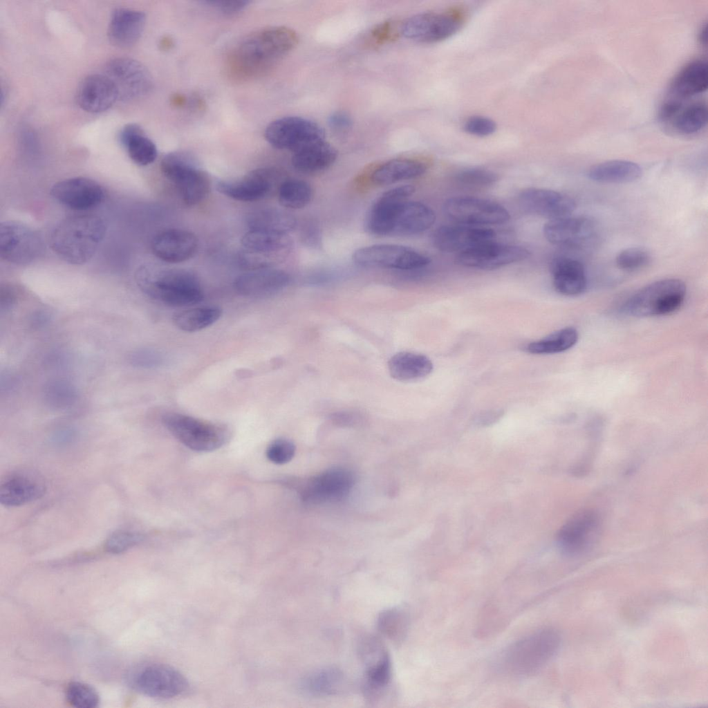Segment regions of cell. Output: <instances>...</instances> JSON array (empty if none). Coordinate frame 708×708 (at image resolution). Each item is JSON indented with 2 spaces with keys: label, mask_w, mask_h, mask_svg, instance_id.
Instances as JSON below:
<instances>
[{
  "label": "cell",
  "mask_w": 708,
  "mask_h": 708,
  "mask_svg": "<svg viewBox=\"0 0 708 708\" xmlns=\"http://www.w3.org/2000/svg\"><path fill=\"white\" fill-rule=\"evenodd\" d=\"M390 375L402 382L414 381L426 377L433 370V364L427 356L402 351L391 357L388 362Z\"/></svg>",
  "instance_id": "cell-35"
},
{
  "label": "cell",
  "mask_w": 708,
  "mask_h": 708,
  "mask_svg": "<svg viewBox=\"0 0 708 708\" xmlns=\"http://www.w3.org/2000/svg\"><path fill=\"white\" fill-rule=\"evenodd\" d=\"M353 478L351 473L342 468H333L310 479L302 490L306 501L323 503L342 499L351 489Z\"/></svg>",
  "instance_id": "cell-24"
},
{
  "label": "cell",
  "mask_w": 708,
  "mask_h": 708,
  "mask_svg": "<svg viewBox=\"0 0 708 708\" xmlns=\"http://www.w3.org/2000/svg\"><path fill=\"white\" fill-rule=\"evenodd\" d=\"M103 219L92 214L75 215L61 221L50 237V246L62 260L81 265L88 261L104 238Z\"/></svg>",
  "instance_id": "cell-3"
},
{
  "label": "cell",
  "mask_w": 708,
  "mask_h": 708,
  "mask_svg": "<svg viewBox=\"0 0 708 708\" xmlns=\"http://www.w3.org/2000/svg\"><path fill=\"white\" fill-rule=\"evenodd\" d=\"M142 539L143 536L138 532L118 530L107 538L105 548L110 553L119 554L140 543Z\"/></svg>",
  "instance_id": "cell-48"
},
{
  "label": "cell",
  "mask_w": 708,
  "mask_h": 708,
  "mask_svg": "<svg viewBox=\"0 0 708 708\" xmlns=\"http://www.w3.org/2000/svg\"><path fill=\"white\" fill-rule=\"evenodd\" d=\"M276 179L277 174L274 170L257 169L241 180L219 182L217 189L221 194L236 201H255L271 192Z\"/></svg>",
  "instance_id": "cell-25"
},
{
  "label": "cell",
  "mask_w": 708,
  "mask_h": 708,
  "mask_svg": "<svg viewBox=\"0 0 708 708\" xmlns=\"http://www.w3.org/2000/svg\"><path fill=\"white\" fill-rule=\"evenodd\" d=\"M347 686L343 672L335 667H325L306 675L301 681V690L314 696H327L342 692Z\"/></svg>",
  "instance_id": "cell-37"
},
{
  "label": "cell",
  "mask_w": 708,
  "mask_h": 708,
  "mask_svg": "<svg viewBox=\"0 0 708 708\" xmlns=\"http://www.w3.org/2000/svg\"><path fill=\"white\" fill-rule=\"evenodd\" d=\"M295 454V446L290 440L278 438L267 447L266 456L272 463L282 465L292 460Z\"/></svg>",
  "instance_id": "cell-49"
},
{
  "label": "cell",
  "mask_w": 708,
  "mask_h": 708,
  "mask_svg": "<svg viewBox=\"0 0 708 708\" xmlns=\"http://www.w3.org/2000/svg\"><path fill=\"white\" fill-rule=\"evenodd\" d=\"M378 626L384 635L391 640L398 642L405 635L408 626V617L406 612L401 608L387 609L380 615Z\"/></svg>",
  "instance_id": "cell-44"
},
{
  "label": "cell",
  "mask_w": 708,
  "mask_h": 708,
  "mask_svg": "<svg viewBox=\"0 0 708 708\" xmlns=\"http://www.w3.org/2000/svg\"><path fill=\"white\" fill-rule=\"evenodd\" d=\"M408 189L395 187L384 192L372 205L366 229L376 236H409L422 233L435 223V212L418 201H407Z\"/></svg>",
  "instance_id": "cell-2"
},
{
  "label": "cell",
  "mask_w": 708,
  "mask_h": 708,
  "mask_svg": "<svg viewBox=\"0 0 708 708\" xmlns=\"http://www.w3.org/2000/svg\"><path fill=\"white\" fill-rule=\"evenodd\" d=\"M44 244L39 234L18 221H6L0 224V255L11 263L25 265L34 261L42 253Z\"/></svg>",
  "instance_id": "cell-12"
},
{
  "label": "cell",
  "mask_w": 708,
  "mask_h": 708,
  "mask_svg": "<svg viewBox=\"0 0 708 708\" xmlns=\"http://www.w3.org/2000/svg\"><path fill=\"white\" fill-rule=\"evenodd\" d=\"M596 225L584 216H565L549 220L543 226L545 238L559 246L576 247L590 241L595 235Z\"/></svg>",
  "instance_id": "cell-23"
},
{
  "label": "cell",
  "mask_w": 708,
  "mask_h": 708,
  "mask_svg": "<svg viewBox=\"0 0 708 708\" xmlns=\"http://www.w3.org/2000/svg\"><path fill=\"white\" fill-rule=\"evenodd\" d=\"M77 437V432L71 428L61 429L51 437L52 442L57 446H65L72 443Z\"/></svg>",
  "instance_id": "cell-55"
},
{
  "label": "cell",
  "mask_w": 708,
  "mask_h": 708,
  "mask_svg": "<svg viewBox=\"0 0 708 708\" xmlns=\"http://www.w3.org/2000/svg\"><path fill=\"white\" fill-rule=\"evenodd\" d=\"M361 648L366 664L364 691L369 697H375L382 692L391 681V659L380 641L375 638L365 639Z\"/></svg>",
  "instance_id": "cell-21"
},
{
  "label": "cell",
  "mask_w": 708,
  "mask_h": 708,
  "mask_svg": "<svg viewBox=\"0 0 708 708\" xmlns=\"http://www.w3.org/2000/svg\"><path fill=\"white\" fill-rule=\"evenodd\" d=\"M50 194L59 203L74 210H87L97 207L104 197L102 186L86 177L60 180L53 185Z\"/></svg>",
  "instance_id": "cell-18"
},
{
  "label": "cell",
  "mask_w": 708,
  "mask_h": 708,
  "mask_svg": "<svg viewBox=\"0 0 708 708\" xmlns=\"http://www.w3.org/2000/svg\"><path fill=\"white\" fill-rule=\"evenodd\" d=\"M501 416V411L487 412L478 416L476 423L482 426H487L493 424Z\"/></svg>",
  "instance_id": "cell-57"
},
{
  "label": "cell",
  "mask_w": 708,
  "mask_h": 708,
  "mask_svg": "<svg viewBox=\"0 0 708 708\" xmlns=\"http://www.w3.org/2000/svg\"><path fill=\"white\" fill-rule=\"evenodd\" d=\"M687 286L679 279L669 278L652 282L630 296L623 310L635 317H654L670 314L684 303Z\"/></svg>",
  "instance_id": "cell-6"
},
{
  "label": "cell",
  "mask_w": 708,
  "mask_h": 708,
  "mask_svg": "<svg viewBox=\"0 0 708 708\" xmlns=\"http://www.w3.org/2000/svg\"><path fill=\"white\" fill-rule=\"evenodd\" d=\"M700 41L702 44H706L707 42V26H705L700 33Z\"/></svg>",
  "instance_id": "cell-60"
},
{
  "label": "cell",
  "mask_w": 708,
  "mask_h": 708,
  "mask_svg": "<svg viewBox=\"0 0 708 708\" xmlns=\"http://www.w3.org/2000/svg\"><path fill=\"white\" fill-rule=\"evenodd\" d=\"M225 15H234L243 11L250 3L247 0H222L205 1Z\"/></svg>",
  "instance_id": "cell-54"
},
{
  "label": "cell",
  "mask_w": 708,
  "mask_h": 708,
  "mask_svg": "<svg viewBox=\"0 0 708 708\" xmlns=\"http://www.w3.org/2000/svg\"><path fill=\"white\" fill-rule=\"evenodd\" d=\"M117 100L118 94L113 83L103 73L86 76L77 88V103L86 112H103Z\"/></svg>",
  "instance_id": "cell-28"
},
{
  "label": "cell",
  "mask_w": 708,
  "mask_h": 708,
  "mask_svg": "<svg viewBox=\"0 0 708 708\" xmlns=\"http://www.w3.org/2000/svg\"><path fill=\"white\" fill-rule=\"evenodd\" d=\"M518 201L525 212L549 220L570 216L576 207L575 201L568 195L537 187L523 189Z\"/></svg>",
  "instance_id": "cell-19"
},
{
  "label": "cell",
  "mask_w": 708,
  "mask_h": 708,
  "mask_svg": "<svg viewBox=\"0 0 708 708\" xmlns=\"http://www.w3.org/2000/svg\"><path fill=\"white\" fill-rule=\"evenodd\" d=\"M136 280L151 298L171 306H189L201 302L203 292L195 274L183 269L156 270L143 266Z\"/></svg>",
  "instance_id": "cell-4"
},
{
  "label": "cell",
  "mask_w": 708,
  "mask_h": 708,
  "mask_svg": "<svg viewBox=\"0 0 708 708\" xmlns=\"http://www.w3.org/2000/svg\"><path fill=\"white\" fill-rule=\"evenodd\" d=\"M119 140L136 164L146 166L156 159V145L138 124H128L123 127L119 134Z\"/></svg>",
  "instance_id": "cell-34"
},
{
  "label": "cell",
  "mask_w": 708,
  "mask_h": 708,
  "mask_svg": "<svg viewBox=\"0 0 708 708\" xmlns=\"http://www.w3.org/2000/svg\"><path fill=\"white\" fill-rule=\"evenodd\" d=\"M160 45L162 49L169 50L174 46L173 39L169 36H165L161 39Z\"/></svg>",
  "instance_id": "cell-59"
},
{
  "label": "cell",
  "mask_w": 708,
  "mask_h": 708,
  "mask_svg": "<svg viewBox=\"0 0 708 708\" xmlns=\"http://www.w3.org/2000/svg\"><path fill=\"white\" fill-rule=\"evenodd\" d=\"M337 156L336 149L324 140L294 153L292 164L299 172L315 174L330 167Z\"/></svg>",
  "instance_id": "cell-33"
},
{
  "label": "cell",
  "mask_w": 708,
  "mask_h": 708,
  "mask_svg": "<svg viewBox=\"0 0 708 708\" xmlns=\"http://www.w3.org/2000/svg\"><path fill=\"white\" fill-rule=\"evenodd\" d=\"M313 191L306 181L290 179L281 183L278 190L280 205L289 209H301L311 201Z\"/></svg>",
  "instance_id": "cell-43"
},
{
  "label": "cell",
  "mask_w": 708,
  "mask_h": 708,
  "mask_svg": "<svg viewBox=\"0 0 708 708\" xmlns=\"http://www.w3.org/2000/svg\"><path fill=\"white\" fill-rule=\"evenodd\" d=\"M298 43L296 32L285 26L267 27L240 40L225 60L228 77L244 82L266 75L292 51Z\"/></svg>",
  "instance_id": "cell-1"
},
{
  "label": "cell",
  "mask_w": 708,
  "mask_h": 708,
  "mask_svg": "<svg viewBox=\"0 0 708 708\" xmlns=\"http://www.w3.org/2000/svg\"><path fill=\"white\" fill-rule=\"evenodd\" d=\"M579 339L577 330L571 326L558 330L541 339L532 342L525 347L532 354H553L573 347Z\"/></svg>",
  "instance_id": "cell-42"
},
{
  "label": "cell",
  "mask_w": 708,
  "mask_h": 708,
  "mask_svg": "<svg viewBox=\"0 0 708 708\" xmlns=\"http://www.w3.org/2000/svg\"><path fill=\"white\" fill-rule=\"evenodd\" d=\"M328 124L331 128L336 130H344L351 126L352 120L346 113L335 112L329 117Z\"/></svg>",
  "instance_id": "cell-56"
},
{
  "label": "cell",
  "mask_w": 708,
  "mask_h": 708,
  "mask_svg": "<svg viewBox=\"0 0 708 708\" xmlns=\"http://www.w3.org/2000/svg\"><path fill=\"white\" fill-rule=\"evenodd\" d=\"M160 169L164 176L176 185L186 205H195L207 196L210 186L208 176L189 155L170 153L162 158Z\"/></svg>",
  "instance_id": "cell-8"
},
{
  "label": "cell",
  "mask_w": 708,
  "mask_h": 708,
  "mask_svg": "<svg viewBox=\"0 0 708 708\" xmlns=\"http://www.w3.org/2000/svg\"><path fill=\"white\" fill-rule=\"evenodd\" d=\"M496 232L490 228L467 225H442L433 233L434 246L445 252H462L494 241Z\"/></svg>",
  "instance_id": "cell-20"
},
{
  "label": "cell",
  "mask_w": 708,
  "mask_h": 708,
  "mask_svg": "<svg viewBox=\"0 0 708 708\" xmlns=\"http://www.w3.org/2000/svg\"><path fill=\"white\" fill-rule=\"evenodd\" d=\"M560 644V635L555 630H539L512 643L503 654V665L516 676L533 675L551 661Z\"/></svg>",
  "instance_id": "cell-5"
},
{
  "label": "cell",
  "mask_w": 708,
  "mask_h": 708,
  "mask_svg": "<svg viewBox=\"0 0 708 708\" xmlns=\"http://www.w3.org/2000/svg\"><path fill=\"white\" fill-rule=\"evenodd\" d=\"M131 364L142 368L153 369L163 366L167 358L159 351L151 348H142L133 352L131 355Z\"/></svg>",
  "instance_id": "cell-51"
},
{
  "label": "cell",
  "mask_w": 708,
  "mask_h": 708,
  "mask_svg": "<svg viewBox=\"0 0 708 708\" xmlns=\"http://www.w3.org/2000/svg\"><path fill=\"white\" fill-rule=\"evenodd\" d=\"M464 128L471 134L478 136H486L492 134L496 129L493 120L483 116H472L465 122Z\"/></svg>",
  "instance_id": "cell-52"
},
{
  "label": "cell",
  "mask_w": 708,
  "mask_h": 708,
  "mask_svg": "<svg viewBox=\"0 0 708 708\" xmlns=\"http://www.w3.org/2000/svg\"><path fill=\"white\" fill-rule=\"evenodd\" d=\"M221 315L222 310L218 307H197L174 313L172 322L179 330L192 333L212 325Z\"/></svg>",
  "instance_id": "cell-41"
},
{
  "label": "cell",
  "mask_w": 708,
  "mask_h": 708,
  "mask_svg": "<svg viewBox=\"0 0 708 708\" xmlns=\"http://www.w3.org/2000/svg\"><path fill=\"white\" fill-rule=\"evenodd\" d=\"M707 107L703 101L682 106L669 122L680 135L689 136L700 132L707 124Z\"/></svg>",
  "instance_id": "cell-40"
},
{
  "label": "cell",
  "mask_w": 708,
  "mask_h": 708,
  "mask_svg": "<svg viewBox=\"0 0 708 708\" xmlns=\"http://www.w3.org/2000/svg\"><path fill=\"white\" fill-rule=\"evenodd\" d=\"M265 138L272 147L293 153L325 140L324 130L314 121L298 116H287L270 122Z\"/></svg>",
  "instance_id": "cell-10"
},
{
  "label": "cell",
  "mask_w": 708,
  "mask_h": 708,
  "mask_svg": "<svg viewBox=\"0 0 708 708\" xmlns=\"http://www.w3.org/2000/svg\"><path fill=\"white\" fill-rule=\"evenodd\" d=\"M46 490L39 474L29 471L12 472L0 483V503L7 507L23 505L39 499Z\"/></svg>",
  "instance_id": "cell-22"
},
{
  "label": "cell",
  "mask_w": 708,
  "mask_h": 708,
  "mask_svg": "<svg viewBox=\"0 0 708 708\" xmlns=\"http://www.w3.org/2000/svg\"><path fill=\"white\" fill-rule=\"evenodd\" d=\"M186 97L183 94L176 93L174 94L171 97V104L175 107H183L186 104Z\"/></svg>",
  "instance_id": "cell-58"
},
{
  "label": "cell",
  "mask_w": 708,
  "mask_h": 708,
  "mask_svg": "<svg viewBox=\"0 0 708 708\" xmlns=\"http://www.w3.org/2000/svg\"><path fill=\"white\" fill-rule=\"evenodd\" d=\"M530 252L525 248L489 241L457 254L455 263L481 270H494L528 259Z\"/></svg>",
  "instance_id": "cell-16"
},
{
  "label": "cell",
  "mask_w": 708,
  "mask_h": 708,
  "mask_svg": "<svg viewBox=\"0 0 708 708\" xmlns=\"http://www.w3.org/2000/svg\"><path fill=\"white\" fill-rule=\"evenodd\" d=\"M241 244L245 250L286 257L291 246V241L287 234L250 230L242 237Z\"/></svg>",
  "instance_id": "cell-39"
},
{
  "label": "cell",
  "mask_w": 708,
  "mask_h": 708,
  "mask_svg": "<svg viewBox=\"0 0 708 708\" xmlns=\"http://www.w3.org/2000/svg\"><path fill=\"white\" fill-rule=\"evenodd\" d=\"M290 281L288 274L272 268L251 270L239 275L234 281L236 290L249 297H263L276 294L285 288Z\"/></svg>",
  "instance_id": "cell-27"
},
{
  "label": "cell",
  "mask_w": 708,
  "mask_h": 708,
  "mask_svg": "<svg viewBox=\"0 0 708 708\" xmlns=\"http://www.w3.org/2000/svg\"><path fill=\"white\" fill-rule=\"evenodd\" d=\"M460 26V19L454 15L423 12L401 23L400 35L418 42H434L451 36Z\"/></svg>",
  "instance_id": "cell-17"
},
{
  "label": "cell",
  "mask_w": 708,
  "mask_h": 708,
  "mask_svg": "<svg viewBox=\"0 0 708 708\" xmlns=\"http://www.w3.org/2000/svg\"><path fill=\"white\" fill-rule=\"evenodd\" d=\"M552 283L559 293L566 296H576L583 293L587 286L586 270L578 260L560 257L555 259L550 265Z\"/></svg>",
  "instance_id": "cell-31"
},
{
  "label": "cell",
  "mask_w": 708,
  "mask_h": 708,
  "mask_svg": "<svg viewBox=\"0 0 708 708\" xmlns=\"http://www.w3.org/2000/svg\"><path fill=\"white\" fill-rule=\"evenodd\" d=\"M113 83L120 101H131L146 95L153 86L152 76L140 62L128 57L109 61L104 73Z\"/></svg>",
  "instance_id": "cell-14"
},
{
  "label": "cell",
  "mask_w": 708,
  "mask_h": 708,
  "mask_svg": "<svg viewBox=\"0 0 708 708\" xmlns=\"http://www.w3.org/2000/svg\"><path fill=\"white\" fill-rule=\"evenodd\" d=\"M198 240L192 232L171 229L158 234L151 243L153 253L162 261L179 263L192 258L196 252Z\"/></svg>",
  "instance_id": "cell-26"
},
{
  "label": "cell",
  "mask_w": 708,
  "mask_h": 708,
  "mask_svg": "<svg viewBox=\"0 0 708 708\" xmlns=\"http://www.w3.org/2000/svg\"><path fill=\"white\" fill-rule=\"evenodd\" d=\"M708 70L706 61L697 59L687 64L673 80L666 100L684 104L689 98L707 90Z\"/></svg>",
  "instance_id": "cell-29"
},
{
  "label": "cell",
  "mask_w": 708,
  "mask_h": 708,
  "mask_svg": "<svg viewBox=\"0 0 708 708\" xmlns=\"http://www.w3.org/2000/svg\"><path fill=\"white\" fill-rule=\"evenodd\" d=\"M642 174V168L634 162L613 160L592 166L588 172V178L597 183L622 184L634 182Z\"/></svg>",
  "instance_id": "cell-36"
},
{
  "label": "cell",
  "mask_w": 708,
  "mask_h": 708,
  "mask_svg": "<svg viewBox=\"0 0 708 708\" xmlns=\"http://www.w3.org/2000/svg\"><path fill=\"white\" fill-rule=\"evenodd\" d=\"M427 169V165L422 160L409 158H394L377 167L373 171L371 179L375 185H386L420 176Z\"/></svg>",
  "instance_id": "cell-32"
},
{
  "label": "cell",
  "mask_w": 708,
  "mask_h": 708,
  "mask_svg": "<svg viewBox=\"0 0 708 708\" xmlns=\"http://www.w3.org/2000/svg\"><path fill=\"white\" fill-rule=\"evenodd\" d=\"M456 180L460 185L470 187H483L494 184L499 179L494 171L480 167L462 169L456 173Z\"/></svg>",
  "instance_id": "cell-46"
},
{
  "label": "cell",
  "mask_w": 708,
  "mask_h": 708,
  "mask_svg": "<svg viewBox=\"0 0 708 708\" xmlns=\"http://www.w3.org/2000/svg\"><path fill=\"white\" fill-rule=\"evenodd\" d=\"M651 259V254L646 249L631 247L620 251L616 256L615 263L621 270L633 271L646 266Z\"/></svg>",
  "instance_id": "cell-47"
},
{
  "label": "cell",
  "mask_w": 708,
  "mask_h": 708,
  "mask_svg": "<svg viewBox=\"0 0 708 708\" xmlns=\"http://www.w3.org/2000/svg\"><path fill=\"white\" fill-rule=\"evenodd\" d=\"M46 398L55 407H63L73 403L75 398L73 388L64 382L50 383L47 386Z\"/></svg>",
  "instance_id": "cell-50"
},
{
  "label": "cell",
  "mask_w": 708,
  "mask_h": 708,
  "mask_svg": "<svg viewBox=\"0 0 708 708\" xmlns=\"http://www.w3.org/2000/svg\"><path fill=\"white\" fill-rule=\"evenodd\" d=\"M129 682L137 691L156 698H171L188 688L185 677L174 667L160 663L141 665L129 673Z\"/></svg>",
  "instance_id": "cell-9"
},
{
  "label": "cell",
  "mask_w": 708,
  "mask_h": 708,
  "mask_svg": "<svg viewBox=\"0 0 708 708\" xmlns=\"http://www.w3.org/2000/svg\"><path fill=\"white\" fill-rule=\"evenodd\" d=\"M443 210L454 221L472 226L502 224L510 218L507 209L501 205L468 196L447 199L443 205Z\"/></svg>",
  "instance_id": "cell-13"
},
{
  "label": "cell",
  "mask_w": 708,
  "mask_h": 708,
  "mask_svg": "<svg viewBox=\"0 0 708 708\" xmlns=\"http://www.w3.org/2000/svg\"><path fill=\"white\" fill-rule=\"evenodd\" d=\"M353 262L366 268L411 270L428 266L431 260L424 254L404 245L375 244L356 250Z\"/></svg>",
  "instance_id": "cell-11"
},
{
  "label": "cell",
  "mask_w": 708,
  "mask_h": 708,
  "mask_svg": "<svg viewBox=\"0 0 708 708\" xmlns=\"http://www.w3.org/2000/svg\"><path fill=\"white\" fill-rule=\"evenodd\" d=\"M145 21V15L141 11L124 8L115 9L108 28L110 42L120 48L133 46L141 37Z\"/></svg>",
  "instance_id": "cell-30"
},
{
  "label": "cell",
  "mask_w": 708,
  "mask_h": 708,
  "mask_svg": "<svg viewBox=\"0 0 708 708\" xmlns=\"http://www.w3.org/2000/svg\"><path fill=\"white\" fill-rule=\"evenodd\" d=\"M598 513L590 509L575 512L559 529L557 541L565 554L577 555L586 551L597 539L602 528Z\"/></svg>",
  "instance_id": "cell-15"
},
{
  "label": "cell",
  "mask_w": 708,
  "mask_h": 708,
  "mask_svg": "<svg viewBox=\"0 0 708 708\" xmlns=\"http://www.w3.org/2000/svg\"><path fill=\"white\" fill-rule=\"evenodd\" d=\"M162 422L178 441L196 451L216 450L228 438L224 427L185 414L167 413L163 416Z\"/></svg>",
  "instance_id": "cell-7"
},
{
  "label": "cell",
  "mask_w": 708,
  "mask_h": 708,
  "mask_svg": "<svg viewBox=\"0 0 708 708\" xmlns=\"http://www.w3.org/2000/svg\"><path fill=\"white\" fill-rule=\"evenodd\" d=\"M247 223L250 230L287 234L292 231L297 225L296 219L292 215L272 207L260 209L251 212L247 218Z\"/></svg>",
  "instance_id": "cell-38"
},
{
  "label": "cell",
  "mask_w": 708,
  "mask_h": 708,
  "mask_svg": "<svg viewBox=\"0 0 708 708\" xmlns=\"http://www.w3.org/2000/svg\"><path fill=\"white\" fill-rule=\"evenodd\" d=\"M68 702L80 708H93L98 705L100 698L97 691L91 685L80 682H71L66 691Z\"/></svg>",
  "instance_id": "cell-45"
},
{
  "label": "cell",
  "mask_w": 708,
  "mask_h": 708,
  "mask_svg": "<svg viewBox=\"0 0 708 708\" xmlns=\"http://www.w3.org/2000/svg\"><path fill=\"white\" fill-rule=\"evenodd\" d=\"M400 35V24H395L394 21H385L371 32V38L375 44H382L390 40L396 39Z\"/></svg>",
  "instance_id": "cell-53"
}]
</instances>
